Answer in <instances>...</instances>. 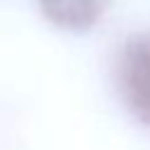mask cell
Instances as JSON below:
<instances>
[{
	"label": "cell",
	"instance_id": "obj_2",
	"mask_svg": "<svg viewBox=\"0 0 150 150\" xmlns=\"http://www.w3.org/2000/svg\"><path fill=\"white\" fill-rule=\"evenodd\" d=\"M42 16L59 30H91L108 12V0H38Z\"/></svg>",
	"mask_w": 150,
	"mask_h": 150
},
{
	"label": "cell",
	"instance_id": "obj_1",
	"mask_svg": "<svg viewBox=\"0 0 150 150\" xmlns=\"http://www.w3.org/2000/svg\"><path fill=\"white\" fill-rule=\"evenodd\" d=\"M117 87L131 117L150 127V33L131 35L117 56Z\"/></svg>",
	"mask_w": 150,
	"mask_h": 150
}]
</instances>
